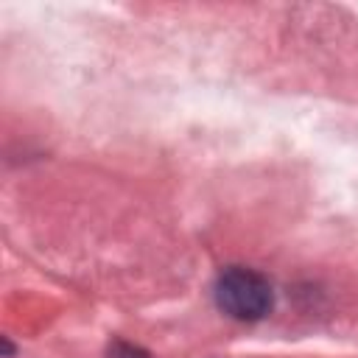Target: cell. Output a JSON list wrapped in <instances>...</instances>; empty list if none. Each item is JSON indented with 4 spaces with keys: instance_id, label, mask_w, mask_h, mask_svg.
Listing matches in <instances>:
<instances>
[{
    "instance_id": "cell-1",
    "label": "cell",
    "mask_w": 358,
    "mask_h": 358,
    "mask_svg": "<svg viewBox=\"0 0 358 358\" xmlns=\"http://www.w3.org/2000/svg\"><path fill=\"white\" fill-rule=\"evenodd\" d=\"M215 305L238 322H260L271 313L274 305V291L271 282L255 271V268H243V266H229L218 274L215 280Z\"/></svg>"
}]
</instances>
